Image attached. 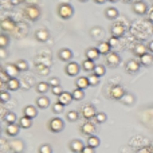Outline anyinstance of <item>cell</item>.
Returning <instances> with one entry per match:
<instances>
[{
    "label": "cell",
    "mask_w": 153,
    "mask_h": 153,
    "mask_svg": "<svg viewBox=\"0 0 153 153\" xmlns=\"http://www.w3.org/2000/svg\"><path fill=\"white\" fill-rule=\"evenodd\" d=\"M8 43H10V40H8L7 35H0V48H5Z\"/></svg>",
    "instance_id": "obj_44"
},
{
    "label": "cell",
    "mask_w": 153,
    "mask_h": 153,
    "mask_svg": "<svg viewBox=\"0 0 153 153\" xmlns=\"http://www.w3.org/2000/svg\"><path fill=\"white\" fill-rule=\"evenodd\" d=\"M79 1H82V3H86V1H87V0H79Z\"/></svg>",
    "instance_id": "obj_58"
},
{
    "label": "cell",
    "mask_w": 153,
    "mask_h": 153,
    "mask_svg": "<svg viewBox=\"0 0 153 153\" xmlns=\"http://www.w3.org/2000/svg\"><path fill=\"white\" fill-rule=\"evenodd\" d=\"M39 153H53V148L48 144H43L39 146Z\"/></svg>",
    "instance_id": "obj_43"
},
{
    "label": "cell",
    "mask_w": 153,
    "mask_h": 153,
    "mask_svg": "<svg viewBox=\"0 0 153 153\" xmlns=\"http://www.w3.org/2000/svg\"><path fill=\"white\" fill-rule=\"evenodd\" d=\"M81 132L83 133V134L86 136H94V132H95V126L94 124H91V122H86V124H83L81 126Z\"/></svg>",
    "instance_id": "obj_13"
},
{
    "label": "cell",
    "mask_w": 153,
    "mask_h": 153,
    "mask_svg": "<svg viewBox=\"0 0 153 153\" xmlns=\"http://www.w3.org/2000/svg\"><path fill=\"white\" fill-rule=\"evenodd\" d=\"M71 101H73V95H71V93L63 91L61 95H58V102H59V103H62L63 106L69 105V103L71 102Z\"/></svg>",
    "instance_id": "obj_16"
},
{
    "label": "cell",
    "mask_w": 153,
    "mask_h": 153,
    "mask_svg": "<svg viewBox=\"0 0 153 153\" xmlns=\"http://www.w3.org/2000/svg\"><path fill=\"white\" fill-rule=\"evenodd\" d=\"M105 15L108 19H116L117 16H118V11H117L114 7H109L108 10L105 11Z\"/></svg>",
    "instance_id": "obj_31"
},
{
    "label": "cell",
    "mask_w": 153,
    "mask_h": 153,
    "mask_svg": "<svg viewBox=\"0 0 153 153\" xmlns=\"http://www.w3.org/2000/svg\"><path fill=\"white\" fill-rule=\"evenodd\" d=\"M133 11H134V13H137V15H145V13L148 12V5H146L145 1L138 0V1L133 3Z\"/></svg>",
    "instance_id": "obj_6"
},
{
    "label": "cell",
    "mask_w": 153,
    "mask_h": 153,
    "mask_svg": "<svg viewBox=\"0 0 153 153\" xmlns=\"http://www.w3.org/2000/svg\"><path fill=\"white\" fill-rule=\"evenodd\" d=\"M105 73H106V69H105V66H102V65H97L95 66V69H94V71H93V74H95L97 76H102V75H105Z\"/></svg>",
    "instance_id": "obj_36"
},
{
    "label": "cell",
    "mask_w": 153,
    "mask_h": 153,
    "mask_svg": "<svg viewBox=\"0 0 153 153\" xmlns=\"http://www.w3.org/2000/svg\"><path fill=\"white\" fill-rule=\"evenodd\" d=\"M79 70H81V66H79L76 62H69V63L66 65L65 71H66V74L69 76H76L79 74Z\"/></svg>",
    "instance_id": "obj_5"
},
{
    "label": "cell",
    "mask_w": 153,
    "mask_h": 153,
    "mask_svg": "<svg viewBox=\"0 0 153 153\" xmlns=\"http://www.w3.org/2000/svg\"><path fill=\"white\" fill-rule=\"evenodd\" d=\"M23 113H24V116L28 117V118H31V120H34L35 117L38 116L36 108H35V106H32V105L26 106V108H24V110H23Z\"/></svg>",
    "instance_id": "obj_20"
},
{
    "label": "cell",
    "mask_w": 153,
    "mask_h": 153,
    "mask_svg": "<svg viewBox=\"0 0 153 153\" xmlns=\"http://www.w3.org/2000/svg\"><path fill=\"white\" fill-rule=\"evenodd\" d=\"M125 94H126V91H125V89L121 86V85H114V86H111L110 97L113 98V100H120L121 101L122 98H124Z\"/></svg>",
    "instance_id": "obj_3"
},
{
    "label": "cell",
    "mask_w": 153,
    "mask_h": 153,
    "mask_svg": "<svg viewBox=\"0 0 153 153\" xmlns=\"http://www.w3.org/2000/svg\"><path fill=\"white\" fill-rule=\"evenodd\" d=\"M3 71V67H1V65H0V73H1Z\"/></svg>",
    "instance_id": "obj_59"
},
{
    "label": "cell",
    "mask_w": 153,
    "mask_h": 153,
    "mask_svg": "<svg viewBox=\"0 0 153 153\" xmlns=\"http://www.w3.org/2000/svg\"><path fill=\"white\" fill-rule=\"evenodd\" d=\"M71 95H73V100H75V101H81V100H83V97H85V90L75 89V90H73Z\"/></svg>",
    "instance_id": "obj_34"
},
{
    "label": "cell",
    "mask_w": 153,
    "mask_h": 153,
    "mask_svg": "<svg viewBox=\"0 0 153 153\" xmlns=\"http://www.w3.org/2000/svg\"><path fill=\"white\" fill-rule=\"evenodd\" d=\"M75 85H76V89H81V90H85V89H87V87L90 86L87 76H79V78L76 79Z\"/></svg>",
    "instance_id": "obj_25"
},
{
    "label": "cell",
    "mask_w": 153,
    "mask_h": 153,
    "mask_svg": "<svg viewBox=\"0 0 153 153\" xmlns=\"http://www.w3.org/2000/svg\"><path fill=\"white\" fill-rule=\"evenodd\" d=\"M19 129H20V126H19V125L10 124L7 126V129H5V133H7V136H10V137H15V136H18Z\"/></svg>",
    "instance_id": "obj_24"
},
{
    "label": "cell",
    "mask_w": 153,
    "mask_h": 153,
    "mask_svg": "<svg viewBox=\"0 0 153 153\" xmlns=\"http://www.w3.org/2000/svg\"><path fill=\"white\" fill-rule=\"evenodd\" d=\"M24 0H11V4L16 5V4H20V3H23Z\"/></svg>",
    "instance_id": "obj_52"
},
{
    "label": "cell",
    "mask_w": 153,
    "mask_h": 153,
    "mask_svg": "<svg viewBox=\"0 0 153 153\" xmlns=\"http://www.w3.org/2000/svg\"><path fill=\"white\" fill-rule=\"evenodd\" d=\"M10 149L13 153H22L24 149V144L22 140H12L10 143Z\"/></svg>",
    "instance_id": "obj_10"
},
{
    "label": "cell",
    "mask_w": 153,
    "mask_h": 153,
    "mask_svg": "<svg viewBox=\"0 0 153 153\" xmlns=\"http://www.w3.org/2000/svg\"><path fill=\"white\" fill-rule=\"evenodd\" d=\"M48 89H50L48 82H39V83L36 85V91L39 93V94H45V93H47Z\"/></svg>",
    "instance_id": "obj_30"
},
{
    "label": "cell",
    "mask_w": 153,
    "mask_h": 153,
    "mask_svg": "<svg viewBox=\"0 0 153 153\" xmlns=\"http://www.w3.org/2000/svg\"><path fill=\"white\" fill-rule=\"evenodd\" d=\"M35 38H36V40L38 42H40V43H45V42H47L48 40V38H50V34H48V31L47 30H38L36 32H35Z\"/></svg>",
    "instance_id": "obj_14"
},
{
    "label": "cell",
    "mask_w": 153,
    "mask_h": 153,
    "mask_svg": "<svg viewBox=\"0 0 153 153\" xmlns=\"http://www.w3.org/2000/svg\"><path fill=\"white\" fill-rule=\"evenodd\" d=\"M152 148H153V144H152Z\"/></svg>",
    "instance_id": "obj_61"
},
{
    "label": "cell",
    "mask_w": 153,
    "mask_h": 153,
    "mask_svg": "<svg viewBox=\"0 0 153 153\" xmlns=\"http://www.w3.org/2000/svg\"><path fill=\"white\" fill-rule=\"evenodd\" d=\"M26 16L30 19V20H32V22H35V20H38L39 19V16H40V10L36 7V5H28V7L26 8Z\"/></svg>",
    "instance_id": "obj_4"
},
{
    "label": "cell",
    "mask_w": 153,
    "mask_h": 153,
    "mask_svg": "<svg viewBox=\"0 0 153 153\" xmlns=\"http://www.w3.org/2000/svg\"><path fill=\"white\" fill-rule=\"evenodd\" d=\"M48 85H50V87L59 86V85H61V82H59V78H56V76H51V78L48 79Z\"/></svg>",
    "instance_id": "obj_45"
},
{
    "label": "cell",
    "mask_w": 153,
    "mask_h": 153,
    "mask_svg": "<svg viewBox=\"0 0 153 153\" xmlns=\"http://www.w3.org/2000/svg\"><path fill=\"white\" fill-rule=\"evenodd\" d=\"M87 79H89L90 86H97V85L100 83V76H97L95 74H90L87 76Z\"/></svg>",
    "instance_id": "obj_38"
},
{
    "label": "cell",
    "mask_w": 153,
    "mask_h": 153,
    "mask_svg": "<svg viewBox=\"0 0 153 153\" xmlns=\"http://www.w3.org/2000/svg\"><path fill=\"white\" fill-rule=\"evenodd\" d=\"M11 98L10 93H8V90H1L0 91V102H8Z\"/></svg>",
    "instance_id": "obj_39"
},
{
    "label": "cell",
    "mask_w": 153,
    "mask_h": 153,
    "mask_svg": "<svg viewBox=\"0 0 153 153\" xmlns=\"http://www.w3.org/2000/svg\"><path fill=\"white\" fill-rule=\"evenodd\" d=\"M15 65L19 71H27V70H28V63H27V61H24V59H19Z\"/></svg>",
    "instance_id": "obj_35"
},
{
    "label": "cell",
    "mask_w": 153,
    "mask_h": 153,
    "mask_svg": "<svg viewBox=\"0 0 153 153\" xmlns=\"http://www.w3.org/2000/svg\"><path fill=\"white\" fill-rule=\"evenodd\" d=\"M95 114H97V111H95V108H94V106H91V105H85L83 108H82V116H83L86 120L94 118Z\"/></svg>",
    "instance_id": "obj_8"
},
{
    "label": "cell",
    "mask_w": 153,
    "mask_h": 153,
    "mask_svg": "<svg viewBox=\"0 0 153 153\" xmlns=\"http://www.w3.org/2000/svg\"><path fill=\"white\" fill-rule=\"evenodd\" d=\"M63 109H65V106L62 105V103H59V102H55L53 105V111L55 114H61L62 111H63Z\"/></svg>",
    "instance_id": "obj_42"
},
{
    "label": "cell",
    "mask_w": 153,
    "mask_h": 153,
    "mask_svg": "<svg viewBox=\"0 0 153 153\" xmlns=\"http://www.w3.org/2000/svg\"><path fill=\"white\" fill-rule=\"evenodd\" d=\"M137 153H151V148H148V146H144V148L138 149Z\"/></svg>",
    "instance_id": "obj_50"
},
{
    "label": "cell",
    "mask_w": 153,
    "mask_h": 153,
    "mask_svg": "<svg viewBox=\"0 0 153 153\" xmlns=\"http://www.w3.org/2000/svg\"><path fill=\"white\" fill-rule=\"evenodd\" d=\"M109 1H111V3H116V1H118V0H109Z\"/></svg>",
    "instance_id": "obj_57"
},
{
    "label": "cell",
    "mask_w": 153,
    "mask_h": 153,
    "mask_svg": "<svg viewBox=\"0 0 153 153\" xmlns=\"http://www.w3.org/2000/svg\"><path fill=\"white\" fill-rule=\"evenodd\" d=\"M124 34H125V28L121 24H114V26L111 27V36L118 39V38H121Z\"/></svg>",
    "instance_id": "obj_18"
},
{
    "label": "cell",
    "mask_w": 153,
    "mask_h": 153,
    "mask_svg": "<svg viewBox=\"0 0 153 153\" xmlns=\"http://www.w3.org/2000/svg\"><path fill=\"white\" fill-rule=\"evenodd\" d=\"M86 59H90V61H97L98 58H100V51L97 50V48H94V47H91V48H87L86 50Z\"/></svg>",
    "instance_id": "obj_21"
},
{
    "label": "cell",
    "mask_w": 153,
    "mask_h": 153,
    "mask_svg": "<svg viewBox=\"0 0 153 153\" xmlns=\"http://www.w3.org/2000/svg\"><path fill=\"white\" fill-rule=\"evenodd\" d=\"M87 145L95 149L97 146H100V138H98L97 136H90V137L87 138Z\"/></svg>",
    "instance_id": "obj_33"
},
{
    "label": "cell",
    "mask_w": 153,
    "mask_h": 153,
    "mask_svg": "<svg viewBox=\"0 0 153 153\" xmlns=\"http://www.w3.org/2000/svg\"><path fill=\"white\" fill-rule=\"evenodd\" d=\"M19 126L22 128V129H30V128L32 126V120L28 118V117L23 116L20 120H19Z\"/></svg>",
    "instance_id": "obj_28"
},
{
    "label": "cell",
    "mask_w": 153,
    "mask_h": 153,
    "mask_svg": "<svg viewBox=\"0 0 153 153\" xmlns=\"http://www.w3.org/2000/svg\"><path fill=\"white\" fill-rule=\"evenodd\" d=\"M4 71L10 78H18V74L20 73L18 70V67H16V65H7L4 67Z\"/></svg>",
    "instance_id": "obj_15"
},
{
    "label": "cell",
    "mask_w": 153,
    "mask_h": 153,
    "mask_svg": "<svg viewBox=\"0 0 153 153\" xmlns=\"http://www.w3.org/2000/svg\"><path fill=\"white\" fill-rule=\"evenodd\" d=\"M63 128H65V122H63V120L59 118V117H54V118L50 120V122H48V129L54 133L62 132Z\"/></svg>",
    "instance_id": "obj_2"
},
{
    "label": "cell",
    "mask_w": 153,
    "mask_h": 153,
    "mask_svg": "<svg viewBox=\"0 0 153 153\" xmlns=\"http://www.w3.org/2000/svg\"><path fill=\"white\" fill-rule=\"evenodd\" d=\"M82 153H95V149L91 148V146H89V145H86L83 148V151H82Z\"/></svg>",
    "instance_id": "obj_48"
},
{
    "label": "cell",
    "mask_w": 153,
    "mask_h": 153,
    "mask_svg": "<svg viewBox=\"0 0 153 153\" xmlns=\"http://www.w3.org/2000/svg\"><path fill=\"white\" fill-rule=\"evenodd\" d=\"M110 48H111V46L109 45V42H100L97 46V50L100 51L101 55H108L110 53Z\"/></svg>",
    "instance_id": "obj_17"
},
{
    "label": "cell",
    "mask_w": 153,
    "mask_h": 153,
    "mask_svg": "<svg viewBox=\"0 0 153 153\" xmlns=\"http://www.w3.org/2000/svg\"><path fill=\"white\" fill-rule=\"evenodd\" d=\"M5 86H7V89L10 91H16L20 87V82H19L18 78H10V81L5 83Z\"/></svg>",
    "instance_id": "obj_22"
},
{
    "label": "cell",
    "mask_w": 153,
    "mask_h": 153,
    "mask_svg": "<svg viewBox=\"0 0 153 153\" xmlns=\"http://www.w3.org/2000/svg\"><path fill=\"white\" fill-rule=\"evenodd\" d=\"M108 42H109V45H110V46H116L117 42H118V39H117V38H114V36H111Z\"/></svg>",
    "instance_id": "obj_49"
},
{
    "label": "cell",
    "mask_w": 153,
    "mask_h": 153,
    "mask_svg": "<svg viewBox=\"0 0 153 153\" xmlns=\"http://www.w3.org/2000/svg\"><path fill=\"white\" fill-rule=\"evenodd\" d=\"M66 117H67V120L69 121H76L78 120V117H79V114H78V111H75V110H70L69 113L66 114Z\"/></svg>",
    "instance_id": "obj_40"
},
{
    "label": "cell",
    "mask_w": 153,
    "mask_h": 153,
    "mask_svg": "<svg viewBox=\"0 0 153 153\" xmlns=\"http://www.w3.org/2000/svg\"><path fill=\"white\" fill-rule=\"evenodd\" d=\"M58 58L63 62H70L73 58V51L70 48H62L58 53Z\"/></svg>",
    "instance_id": "obj_12"
},
{
    "label": "cell",
    "mask_w": 153,
    "mask_h": 153,
    "mask_svg": "<svg viewBox=\"0 0 153 153\" xmlns=\"http://www.w3.org/2000/svg\"><path fill=\"white\" fill-rule=\"evenodd\" d=\"M3 85H5V83H3V81L0 79V91H1V87H3Z\"/></svg>",
    "instance_id": "obj_55"
},
{
    "label": "cell",
    "mask_w": 153,
    "mask_h": 153,
    "mask_svg": "<svg viewBox=\"0 0 153 153\" xmlns=\"http://www.w3.org/2000/svg\"><path fill=\"white\" fill-rule=\"evenodd\" d=\"M36 106L39 109H47L50 106V100L46 95H40V97L36 98Z\"/></svg>",
    "instance_id": "obj_19"
},
{
    "label": "cell",
    "mask_w": 153,
    "mask_h": 153,
    "mask_svg": "<svg viewBox=\"0 0 153 153\" xmlns=\"http://www.w3.org/2000/svg\"><path fill=\"white\" fill-rule=\"evenodd\" d=\"M95 66H97V65L94 63V61H90V59H85V61L82 62V67H83V70H86V71H94Z\"/></svg>",
    "instance_id": "obj_29"
},
{
    "label": "cell",
    "mask_w": 153,
    "mask_h": 153,
    "mask_svg": "<svg viewBox=\"0 0 153 153\" xmlns=\"http://www.w3.org/2000/svg\"><path fill=\"white\" fill-rule=\"evenodd\" d=\"M4 121L7 122V125L15 124V122H16V114L12 113V111H8V113H5L4 114Z\"/></svg>",
    "instance_id": "obj_32"
},
{
    "label": "cell",
    "mask_w": 153,
    "mask_h": 153,
    "mask_svg": "<svg viewBox=\"0 0 153 153\" xmlns=\"http://www.w3.org/2000/svg\"><path fill=\"white\" fill-rule=\"evenodd\" d=\"M148 50L151 51V53H153V40H152V42H149V45H148Z\"/></svg>",
    "instance_id": "obj_53"
},
{
    "label": "cell",
    "mask_w": 153,
    "mask_h": 153,
    "mask_svg": "<svg viewBox=\"0 0 153 153\" xmlns=\"http://www.w3.org/2000/svg\"><path fill=\"white\" fill-rule=\"evenodd\" d=\"M133 53H134V55H137V56H143L144 54L148 53V47H146L144 43H137V45L134 46Z\"/></svg>",
    "instance_id": "obj_23"
},
{
    "label": "cell",
    "mask_w": 153,
    "mask_h": 153,
    "mask_svg": "<svg viewBox=\"0 0 153 153\" xmlns=\"http://www.w3.org/2000/svg\"><path fill=\"white\" fill-rule=\"evenodd\" d=\"M141 67V63L138 61H136V59H130V61L126 62V66H125V70H126L129 74H134V73H137L138 70H140Z\"/></svg>",
    "instance_id": "obj_7"
},
{
    "label": "cell",
    "mask_w": 153,
    "mask_h": 153,
    "mask_svg": "<svg viewBox=\"0 0 153 153\" xmlns=\"http://www.w3.org/2000/svg\"><path fill=\"white\" fill-rule=\"evenodd\" d=\"M140 63L143 65V66H151L153 63V55L151 53L144 54L143 56H140Z\"/></svg>",
    "instance_id": "obj_27"
},
{
    "label": "cell",
    "mask_w": 153,
    "mask_h": 153,
    "mask_svg": "<svg viewBox=\"0 0 153 153\" xmlns=\"http://www.w3.org/2000/svg\"><path fill=\"white\" fill-rule=\"evenodd\" d=\"M106 62H108L111 67H117L118 63L121 62V58H120V55L117 53H109L108 55H106Z\"/></svg>",
    "instance_id": "obj_9"
},
{
    "label": "cell",
    "mask_w": 153,
    "mask_h": 153,
    "mask_svg": "<svg viewBox=\"0 0 153 153\" xmlns=\"http://www.w3.org/2000/svg\"><path fill=\"white\" fill-rule=\"evenodd\" d=\"M121 101L125 103V105H132V103L134 102V95L130 94V93H126V94L124 95V98H122Z\"/></svg>",
    "instance_id": "obj_37"
},
{
    "label": "cell",
    "mask_w": 153,
    "mask_h": 153,
    "mask_svg": "<svg viewBox=\"0 0 153 153\" xmlns=\"http://www.w3.org/2000/svg\"><path fill=\"white\" fill-rule=\"evenodd\" d=\"M94 120L98 122V124H103V122L108 120V116H106L105 113H97L94 117Z\"/></svg>",
    "instance_id": "obj_41"
},
{
    "label": "cell",
    "mask_w": 153,
    "mask_h": 153,
    "mask_svg": "<svg viewBox=\"0 0 153 153\" xmlns=\"http://www.w3.org/2000/svg\"><path fill=\"white\" fill-rule=\"evenodd\" d=\"M95 3H97V4H103V3L105 1H108V0H94Z\"/></svg>",
    "instance_id": "obj_54"
},
{
    "label": "cell",
    "mask_w": 153,
    "mask_h": 153,
    "mask_svg": "<svg viewBox=\"0 0 153 153\" xmlns=\"http://www.w3.org/2000/svg\"><path fill=\"white\" fill-rule=\"evenodd\" d=\"M0 134H1V128H0Z\"/></svg>",
    "instance_id": "obj_60"
},
{
    "label": "cell",
    "mask_w": 153,
    "mask_h": 153,
    "mask_svg": "<svg viewBox=\"0 0 153 153\" xmlns=\"http://www.w3.org/2000/svg\"><path fill=\"white\" fill-rule=\"evenodd\" d=\"M69 146H70V151L74 152V153H82V151H83V148H85L83 143H82L81 140H73V141H70Z\"/></svg>",
    "instance_id": "obj_11"
},
{
    "label": "cell",
    "mask_w": 153,
    "mask_h": 153,
    "mask_svg": "<svg viewBox=\"0 0 153 153\" xmlns=\"http://www.w3.org/2000/svg\"><path fill=\"white\" fill-rule=\"evenodd\" d=\"M0 79H1V81H3V83H7V82L10 81V76H8L7 74H5V71H4V70H3V71L0 73Z\"/></svg>",
    "instance_id": "obj_47"
},
{
    "label": "cell",
    "mask_w": 153,
    "mask_h": 153,
    "mask_svg": "<svg viewBox=\"0 0 153 153\" xmlns=\"http://www.w3.org/2000/svg\"><path fill=\"white\" fill-rule=\"evenodd\" d=\"M0 27H1L3 31H12L13 27H15V23L11 19H4V20L0 22Z\"/></svg>",
    "instance_id": "obj_26"
},
{
    "label": "cell",
    "mask_w": 153,
    "mask_h": 153,
    "mask_svg": "<svg viewBox=\"0 0 153 153\" xmlns=\"http://www.w3.org/2000/svg\"><path fill=\"white\" fill-rule=\"evenodd\" d=\"M51 93H53L54 95H56V97H58V95H61L62 93H63V90H62V86H61V85H59V86L51 87Z\"/></svg>",
    "instance_id": "obj_46"
},
{
    "label": "cell",
    "mask_w": 153,
    "mask_h": 153,
    "mask_svg": "<svg viewBox=\"0 0 153 153\" xmlns=\"http://www.w3.org/2000/svg\"><path fill=\"white\" fill-rule=\"evenodd\" d=\"M124 1H125V3H132L133 0H124Z\"/></svg>",
    "instance_id": "obj_56"
},
{
    "label": "cell",
    "mask_w": 153,
    "mask_h": 153,
    "mask_svg": "<svg viewBox=\"0 0 153 153\" xmlns=\"http://www.w3.org/2000/svg\"><path fill=\"white\" fill-rule=\"evenodd\" d=\"M58 15H59V18L67 20V19H70L73 15H74V8H73L70 4H67V3L61 4L58 7Z\"/></svg>",
    "instance_id": "obj_1"
},
{
    "label": "cell",
    "mask_w": 153,
    "mask_h": 153,
    "mask_svg": "<svg viewBox=\"0 0 153 153\" xmlns=\"http://www.w3.org/2000/svg\"><path fill=\"white\" fill-rule=\"evenodd\" d=\"M148 19H149V22H152V23H153V10L149 11V13H148Z\"/></svg>",
    "instance_id": "obj_51"
}]
</instances>
